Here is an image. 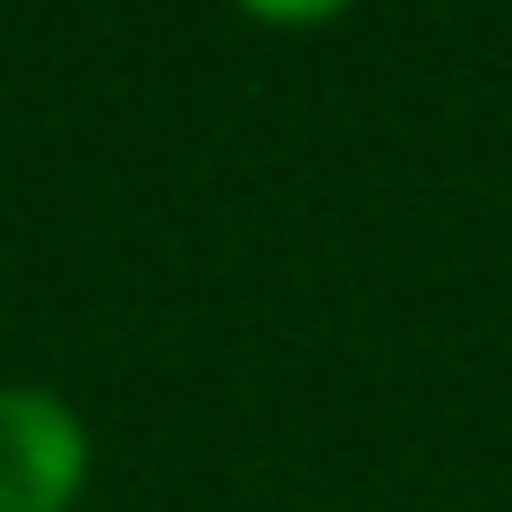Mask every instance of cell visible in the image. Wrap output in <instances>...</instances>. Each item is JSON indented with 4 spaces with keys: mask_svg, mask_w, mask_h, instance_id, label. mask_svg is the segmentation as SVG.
Wrapping results in <instances>:
<instances>
[{
    "mask_svg": "<svg viewBox=\"0 0 512 512\" xmlns=\"http://www.w3.org/2000/svg\"><path fill=\"white\" fill-rule=\"evenodd\" d=\"M83 422L38 384H0V512H68L83 490Z\"/></svg>",
    "mask_w": 512,
    "mask_h": 512,
    "instance_id": "6da1fadb",
    "label": "cell"
},
{
    "mask_svg": "<svg viewBox=\"0 0 512 512\" xmlns=\"http://www.w3.org/2000/svg\"><path fill=\"white\" fill-rule=\"evenodd\" d=\"M241 8H256V16H272V23H309V16L347 8V0H241Z\"/></svg>",
    "mask_w": 512,
    "mask_h": 512,
    "instance_id": "7a4b0ae2",
    "label": "cell"
}]
</instances>
